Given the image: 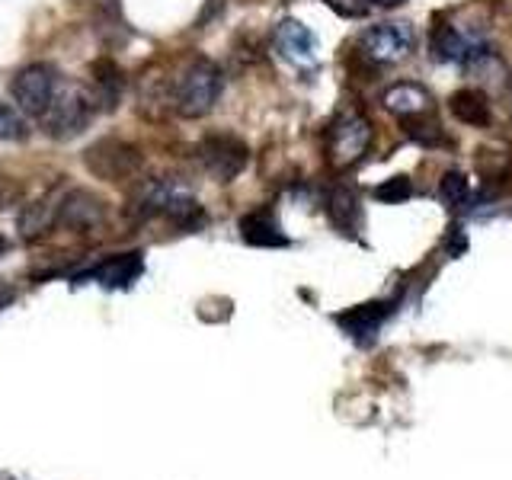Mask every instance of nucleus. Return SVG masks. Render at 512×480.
<instances>
[{"label": "nucleus", "mask_w": 512, "mask_h": 480, "mask_svg": "<svg viewBox=\"0 0 512 480\" xmlns=\"http://www.w3.org/2000/svg\"><path fill=\"white\" fill-rule=\"evenodd\" d=\"M221 96V71L208 58L186 61L170 80V103L183 119H202L215 109Z\"/></svg>", "instance_id": "f257e3e1"}, {"label": "nucleus", "mask_w": 512, "mask_h": 480, "mask_svg": "<svg viewBox=\"0 0 512 480\" xmlns=\"http://www.w3.org/2000/svg\"><path fill=\"white\" fill-rule=\"evenodd\" d=\"M96 106H100V100H96L93 90L80 87V84H64V87H58L52 106H48V112L42 116L48 138H55V141H71V138H77L90 125Z\"/></svg>", "instance_id": "f03ea898"}, {"label": "nucleus", "mask_w": 512, "mask_h": 480, "mask_svg": "<svg viewBox=\"0 0 512 480\" xmlns=\"http://www.w3.org/2000/svg\"><path fill=\"white\" fill-rule=\"evenodd\" d=\"M84 167L106 183H125L132 180L141 167V154L135 144L122 138H100L84 151Z\"/></svg>", "instance_id": "7ed1b4c3"}, {"label": "nucleus", "mask_w": 512, "mask_h": 480, "mask_svg": "<svg viewBox=\"0 0 512 480\" xmlns=\"http://www.w3.org/2000/svg\"><path fill=\"white\" fill-rule=\"evenodd\" d=\"M416 45V32L410 23H378L359 36L356 52L368 64H397L404 61Z\"/></svg>", "instance_id": "20e7f679"}, {"label": "nucleus", "mask_w": 512, "mask_h": 480, "mask_svg": "<svg viewBox=\"0 0 512 480\" xmlns=\"http://www.w3.org/2000/svg\"><path fill=\"white\" fill-rule=\"evenodd\" d=\"M199 160L212 180L231 183L244 173L247 160H250V148H247V141H240L237 135L215 132L199 141Z\"/></svg>", "instance_id": "39448f33"}, {"label": "nucleus", "mask_w": 512, "mask_h": 480, "mask_svg": "<svg viewBox=\"0 0 512 480\" xmlns=\"http://www.w3.org/2000/svg\"><path fill=\"white\" fill-rule=\"evenodd\" d=\"M372 141V125L362 112H343L327 132V157L333 167H349L365 154Z\"/></svg>", "instance_id": "423d86ee"}, {"label": "nucleus", "mask_w": 512, "mask_h": 480, "mask_svg": "<svg viewBox=\"0 0 512 480\" xmlns=\"http://www.w3.org/2000/svg\"><path fill=\"white\" fill-rule=\"evenodd\" d=\"M58 93V71L52 64H29L13 80V100L20 103L26 116L42 119Z\"/></svg>", "instance_id": "0eeeda50"}, {"label": "nucleus", "mask_w": 512, "mask_h": 480, "mask_svg": "<svg viewBox=\"0 0 512 480\" xmlns=\"http://www.w3.org/2000/svg\"><path fill=\"white\" fill-rule=\"evenodd\" d=\"M106 215V205L100 196H93L87 189H71L68 196L58 202V218L55 224L68 231H93L96 224L103 221Z\"/></svg>", "instance_id": "6e6552de"}, {"label": "nucleus", "mask_w": 512, "mask_h": 480, "mask_svg": "<svg viewBox=\"0 0 512 480\" xmlns=\"http://www.w3.org/2000/svg\"><path fill=\"white\" fill-rule=\"evenodd\" d=\"M276 52L285 58V61H292L298 64V68H311V64L317 61V39H314V32L298 23V20H285L279 29H276Z\"/></svg>", "instance_id": "1a4fd4ad"}, {"label": "nucleus", "mask_w": 512, "mask_h": 480, "mask_svg": "<svg viewBox=\"0 0 512 480\" xmlns=\"http://www.w3.org/2000/svg\"><path fill=\"white\" fill-rule=\"evenodd\" d=\"M432 52L439 61H452V64H468L480 55V42L461 36L452 23H439L432 29Z\"/></svg>", "instance_id": "9d476101"}, {"label": "nucleus", "mask_w": 512, "mask_h": 480, "mask_svg": "<svg viewBox=\"0 0 512 480\" xmlns=\"http://www.w3.org/2000/svg\"><path fill=\"white\" fill-rule=\"evenodd\" d=\"M384 109L394 112L397 119H413V116H423L429 112V93L416 84H397L384 93Z\"/></svg>", "instance_id": "9b49d317"}, {"label": "nucleus", "mask_w": 512, "mask_h": 480, "mask_svg": "<svg viewBox=\"0 0 512 480\" xmlns=\"http://www.w3.org/2000/svg\"><path fill=\"white\" fill-rule=\"evenodd\" d=\"M448 109H452V116L464 125H474V128H484L490 122V103L487 96L480 90H455L452 100H448Z\"/></svg>", "instance_id": "f8f14e48"}, {"label": "nucleus", "mask_w": 512, "mask_h": 480, "mask_svg": "<svg viewBox=\"0 0 512 480\" xmlns=\"http://www.w3.org/2000/svg\"><path fill=\"white\" fill-rule=\"evenodd\" d=\"M141 276V253H122L116 260L93 269V279L106 288H128Z\"/></svg>", "instance_id": "ddd939ff"}, {"label": "nucleus", "mask_w": 512, "mask_h": 480, "mask_svg": "<svg viewBox=\"0 0 512 480\" xmlns=\"http://www.w3.org/2000/svg\"><path fill=\"white\" fill-rule=\"evenodd\" d=\"M240 234H244L247 244H256V247H282L285 237L279 234L276 221H272L269 212H253L240 221Z\"/></svg>", "instance_id": "4468645a"}, {"label": "nucleus", "mask_w": 512, "mask_h": 480, "mask_svg": "<svg viewBox=\"0 0 512 480\" xmlns=\"http://www.w3.org/2000/svg\"><path fill=\"white\" fill-rule=\"evenodd\" d=\"M93 74H96V100L106 109H116L119 103V93H122V74L112 61H96L93 64Z\"/></svg>", "instance_id": "2eb2a0df"}, {"label": "nucleus", "mask_w": 512, "mask_h": 480, "mask_svg": "<svg viewBox=\"0 0 512 480\" xmlns=\"http://www.w3.org/2000/svg\"><path fill=\"white\" fill-rule=\"evenodd\" d=\"M55 218H58V202L42 199L36 205H29L20 215V231H23V237H39L48 224H55Z\"/></svg>", "instance_id": "dca6fc26"}, {"label": "nucleus", "mask_w": 512, "mask_h": 480, "mask_svg": "<svg viewBox=\"0 0 512 480\" xmlns=\"http://www.w3.org/2000/svg\"><path fill=\"white\" fill-rule=\"evenodd\" d=\"M327 212H330L336 228L349 231L352 224L359 221V202H356V196H352L349 189H333L330 192V202H327Z\"/></svg>", "instance_id": "f3484780"}, {"label": "nucleus", "mask_w": 512, "mask_h": 480, "mask_svg": "<svg viewBox=\"0 0 512 480\" xmlns=\"http://www.w3.org/2000/svg\"><path fill=\"white\" fill-rule=\"evenodd\" d=\"M400 125L407 128V135L416 138L420 144H426V148H439V144H448L442 125L429 116V112H423V116H413V119H400Z\"/></svg>", "instance_id": "a211bd4d"}, {"label": "nucleus", "mask_w": 512, "mask_h": 480, "mask_svg": "<svg viewBox=\"0 0 512 480\" xmlns=\"http://www.w3.org/2000/svg\"><path fill=\"white\" fill-rule=\"evenodd\" d=\"M29 135V122L20 116V109L0 103V141H23Z\"/></svg>", "instance_id": "6ab92c4d"}, {"label": "nucleus", "mask_w": 512, "mask_h": 480, "mask_svg": "<svg viewBox=\"0 0 512 480\" xmlns=\"http://www.w3.org/2000/svg\"><path fill=\"white\" fill-rule=\"evenodd\" d=\"M439 192H442V199L448 205H464L471 196V186H468V176H464L461 170H448L442 173V183H439Z\"/></svg>", "instance_id": "aec40b11"}, {"label": "nucleus", "mask_w": 512, "mask_h": 480, "mask_svg": "<svg viewBox=\"0 0 512 480\" xmlns=\"http://www.w3.org/2000/svg\"><path fill=\"white\" fill-rule=\"evenodd\" d=\"M410 192H413V186H410L407 176H391V180H384L375 189V199H381V202H400V199H410Z\"/></svg>", "instance_id": "412c9836"}, {"label": "nucleus", "mask_w": 512, "mask_h": 480, "mask_svg": "<svg viewBox=\"0 0 512 480\" xmlns=\"http://www.w3.org/2000/svg\"><path fill=\"white\" fill-rule=\"evenodd\" d=\"M372 4H381V7H397V4H404V0H372Z\"/></svg>", "instance_id": "4be33fe9"}, {"label": "nucleus", "mask_w": 512, "mask_h": 480, "mask_svg": "<svg viewBox=\"0 0 512 480\" xmlns=\"http://www.w3.org/2000/svg\"><path fill=\"white\" fill-rule=\"evenodd\" d=\"M7 253V240H4V234H0V256Z\"/></svg>", "instance_id": "5701e85b"}]
</instances>
